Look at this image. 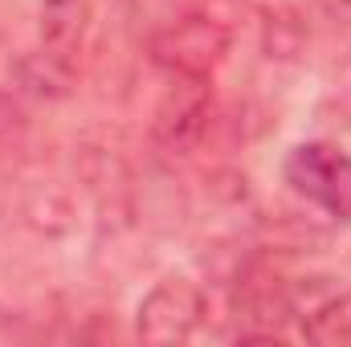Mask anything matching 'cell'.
<instances>
[{
    "label": "cell",
    "mask_w": 351,
    "mask_h": 347,
    "mask_svg": "<svg viewBox=\"0 0 351 347\" xmlns=\"http://www.w3.org/2000/svg\"><path fill=\"white\" fill-rule=\"evenodd\" d=\"M229 53V29L213 16H184L152 37V58L172 78H196L208 82L213 70Z\"/></svg>",
    "instance_id": "obj_2"
},
{
    "label": "cell",
    "mask_w": 351,
    "mask_h": 347,
    "mask_svg": "<svg viewBox=\"0 0 351 347\" xmlns=\"http://www.w3.org/2000/svg\"><path fill=\"white\" fill-rule=\"evenodd\" d=\"M204 319V294L188 278H164L139 302V335L147 344H184Z\"/></svg>",
    "instance_id": "obj_3"
},
{
    "label": "cell",
    "mask_w": 351,
    "mask_h": 347,
    "mask_svg": "<svg viewBox=\"0 0 351 347\" xmlns=\"http://www.w3.org/2000/svg\"><path fill=\"white\" fill-rule=\"evenodd\" d=\"M302 335H306L311 344H323V347L351 344V294H339V298L323 302V307L302 323Z\"/></svg>",
    "instance_id": "obj_4"
},
{
    "label": "cell",
    "mask_w": 351,
    "mask_h": 347,
    "mask_svg": "<svg viewBox=\"0 0 351 347\" xmlns=\"http://www.w3.org/2000/svg\"><path fill=\"white\" fill-rule=\"evenodd\" d=\"M82 16H86V0H41V29H45V41L53 49H66L78 41L82 33Z\"/></svg>",
    "instance_id": "obj_5"
},
{
    "label": "cell",
    "mask_w": 351,
    "mask_h": 347,
    "mask_svg": "<svg viewBox=\"0 0 351 347\" xmlns=\"http://www.w3.org/2000/svg\"><path fill=\"white\" fill-rule=\"evenodd\" d=\"M286 184L331 213L335 221H351V156L331 147V143H298L286 164H282Z\"/></svg>",
    "instance_id": "obj_1"
}]
</instances>
